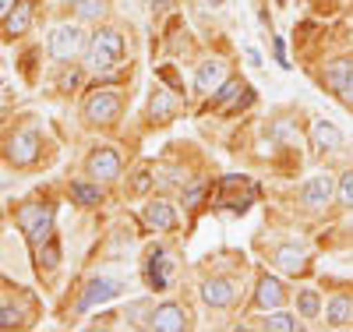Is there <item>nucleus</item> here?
Instances as JSON below:
<instances>
[{"mask_svg":"<svg viewBox=\"0 0 353 332\" xmlns=\"http://www.w3.org/2000/svg\"><path fill=\"white\" fill-rule=\"evenodd\" d=\"M18 226L25 230V237L39 248L43 240L53 237V208L50 205H25L18 213Z\"/></svg>","mask_w":353,"mask_h":332,"instance_id":"nucleus-4","label":"nucleus"},{"mask_svg":"<svg viewBox=\"0 0 353 332\" xmlns=\"http://www.w3.org/2000/svg\"><path fill=\"white\" fill-rule=\"evenodd\" d=\"M276 265L283 268V273H304V268H307V251H304V244H297V240L283 244V248L276 251Z\"/></svg>","mask_w":353,"mask_h":332,"instance_id":"nucleus-18","label":"nucleus"},{"mask_svg":"<svg viewBox=\"0 0 353 332\" xmlns=\"http://www.w3.org/2000/svg\"><path fill=\"white\" fill-rule=\"evenodd\" d=\"M173 258L163 251V248H156L152 255H149V265H145V280H149V286L152 290H166L170 286V280H173Z\"/></svg>","mask_w":353,"mask_h":332,"instance_id":"nucleus-11","label":"nucleus"},{"mask_svg":"<svg viewBox=\"0 0 353 332\" xmlns=\"http://www.w3.org/2000/svg\"><path fill=\"white\" fill-rule=\"evenodd\" d=\"M233 297H237V286H233L230 280H209L201 286V300L209 308H230Z\"/></svg>","mask_w":353,"mask_h":332,"instance_id":"nucleus-17","label":"nucleus"},{"mask_svg":"<svg viewBox=\"0 0 353 332\" xmlns=\"http://www.w3.org/2000/svg\"><path fill=\"white\" fill-rule=\"evenodd\" d=\"M124 318H128L131 325H141V318H149V304H145V300H138V304H131V308L124 311Z\"/></svg>","mask_w":353,"mask_h":332,"instance_id":"nucleus-28","label":"nucleus"},{"mask_svg":"<svg viewBox=\"0 0 353 332\" xmlns=\"http://www.w3.org/2000/svg\"><path fill=\"white\" fill-rule=\"evenodd\" d=\"M88 173H92V180H113L117 173H121V156H117V148H96L92 156H88Z\"/></svg>","mask_w":353,"mask_h":332,"instance_id":"nucleus-13","label":"nucleus"},{"mask_svg":"<svg viewBox=\"0 0 353 332\" xmlns=\"http://www.w3.org/2000/svg\"><path fill=\"white\" fill-rule=\"evenodd\" d=\"M149 184H152L149 170H138L134 173V184H131V195H145V191H149Z\"/></svg>","mask_w":353,"mask_h":332,"instance_id":"nucleus-30","label":"nucleus"},{"mask_svg":"<svg viewBox=\"0 0 353 332\" xmlns=\"http://www.w3.org/2000/svg\"><path fill=\"white\" fill-rule=\"evenodd\" d=\"M297 311H301L304 318H314V315L321 311V297H318L314 290H304V293L297 297Z\"/></svg>","mask_w":353,"mask_h":332,"instance_id":"nucleus-25","label":"nucleus"},{"mask_svg":"<svg viewBox=\"0 0 353 332\" xmlns=\"http://www.w3.org/2000/svg\"><path fill=\"white\" fill-rule=\"evenodd\" d=\"M8 159L14 166H28L39 159V135L36 131H18L11 141H8Z\"/></svg>","mask_w":353,"mask_h":332,"instance_id":"nucleus-9","label":"nucleus"},{"mask_svg":"<svg viewBox=\"0 0 353 332\" xmlns=\"http://www.w3.org/2000/svg\"><path fill=\"white\" fill-rule=\"evenodd\" d=\"M226 81V64L223 60H201L198 71H194V85H198V92H216V88Z\"/></svg>","mask_w":353,"mask_h":332,"instance_id":"nucleus-14","label":"nucleus"},{"mask_svg":"<svg viewBox=\"0 0 353 332\" xmlns=\"http://www.w3.org/2000/svg\"><path fill=\"white\" fill-rule=\"evenodd\" d=\"M71 198H74V205H81V208L99 205V202H103L99 180H71Z\"/></svg>","mask_w":353,"mask_h":332,"instance_id":"nucleus-19","label":"nucleus"},{"mask_svg":"<svg viewBox=\"0 0 353 332\" xmlns=\"http://www.w3.org/2000/svg\"><path fill=\"white\" fill-rule=\"evenodd\" d=\"M149 113H152L156 120H170V117L176 113V96L166 92V88H156V96H152V103H149Z\"/></svg>","mask_w":353,"mask_h":332,"instance_id":"nucleus-22","label":"nucleus"},{"mask_svg":"<svg viewBox=\"0 0 353 332\" xmlns=\"http://www.w3.org/2000/svg\"><path fill=\"white\" fill-rule=\"evenodd\" d=\"M311 145L314 153H336V148H343V135L329 120H318V124H311Z\"/></svg>","mask_w":353,"mask_h":332,"instance_id":"nucleus-15","label":"nucleus"},{"mask_svg":"<svg viewBox=\"0 0 353 332\" xmlns=\"http://www.w3.org/2000/svg\"><path fill=\"white\" fill-rule=\"evenodd\" d=\"M28 25H32V4H14V11L8 14L4 28H8V36H25L28 32Z\"/></svg>","mask_w":353,"mask_h":332,"instance_id":"nucleus-21","label":"nucleus"},{"mask_svg":"<svg viewBox=\"0 0 353 332\" xmlns=\"http://www.w3.org/2000/svg\"><path fill=\"white\" fill-rule=\"evenodd\" d=\"M346 322H353V297H350V293H336V297L329 300V325L339 329V325H346Z\"/></svg>","mask_w":353,"mask_h":332,"instance_id":"nucleus-20","label":"nucleus"},{"mask_svg":"<svg viewBox=\"0 0 353 332\" xmlns=\"http://www.w3.org/2000/svg\"><path fill=\"white\" fill-rule=\"evenodd\" d=\"M205 195V184H194V188H188V195H184V205H198V198Z\"/></svg>","mask_w":353,"mask_h":332,"instance_id":"nucleus-31","label":"nucleus"},{"mask_svg":"<svg viewBox=\"0 0 353 332\" xmlns=\"http://www.w3.org/2000/svg\"><path fill=\"white\" fill-rule=\"evenodd\" d=\"M283 300H286V290H283V283H279L276 276H261V280H258V293H254V304H258V308L276 311Z\"/></svg>","mask_w":353,"mask_h":332,"instance_id":"nucleus-16","label":"nucleus"},{"mask_svg":"<svg viewBox=\"0 0 353 332\" xmlns=\"http://www.w3.org/2000/svg\"><path fill=\"white\" fill-rule=\"evenodd\" d=\"M21 325V311L14 308H0V329H18Z\"/></svg>","mask_w":353,"mask_h":332,"instance_id":"nucleus-29","label":"nucleus"},{"mask_svg":"<svg viewBox=\"0 0 353 332\" xmlns=\"http://www.w3.org/2000/svg\"><path fill=\"white\" fill-rule=\"evenodd\" d=\"M336 195H339V205H343V208H353V170H350V173H343Z\"/></svg>","mask_w":353,"mask_h":332,"instance_id":"nucleus-27","label":"nucleus"},{"mask_svg":"<svg viewBox=\"0 0 353 332\" xmlns=\"http://www.w3.org/2000/svg\"><path fill=\"white\" fill-rule=\"evenodd\" d=\"M68 11H74V14L85 18V21H96V18L106 14V0H71Z\"/></svg>","mask_w":353,"mask_h":332,"instance_id":"nucleus-23","label":"nucleus"},{"mask_svg":"<svg viewBox=\"0 0 353 332\" xmlns=\"http://www.w3.org/2000/svg\"><path fill=\"white\" fill-rule=\"evenodd\" d=\"M141 223L149 226V230L166 233V230H173V226H176V208H173L166 198H156V202H149V205L141 208Z\"/></svg>","mask_w":353,"mask_h":332,"instance_id":"nucleus-10","label":"nucleus"},{"mask_svg":"<svg viewBox=\"0 0 353 332\" xmlns=\"http://www.w3.org/2000/svg\"><path fill=\"white\" fill-rule=\"evenodd\" d=\"M121 106H124V96H121V88H92L81 106L85 120L88 124H96V128H106L113 124L117 117H121Z\"/></svg>","mask_w":353,"mask_h":332,"instance_id":"nucleus-2","label":"nucleus"},{"mask_svg":"<svg viewBox=\"0 0 353 332\" xmlns=\"http://www.w3.org/2000/svg\"><path fill=\"white\" fill-rule=\"evenodd\" d=\"M145 325L156 329V332H181V329L191 325V318H188V311L181 304H159L156 311H149Z\"/></svg>","mask_w":353,"mask_h":332,"instance_id":"nucleus-6","label":"nucleus"},{"mask_svg":"<svg viewBox=\"0 0 353 332\" xmlns=\"http://www.w3.org/2000/svg\"><path fill=\"white\" fill-rule=\"evenodd\" d=\"M265 329H272V332H297L301 329V322L293 318V315H269V322H265Z\"/></svg>","mask_w":353,"mask_h":332,"instance_id":"nucleus-26","label":"nucleus"},{"mask_svg":"<svg viewBox=\"0 0 353 332\" xmlns=\"http://www.w3.org/2000/svg\"><path fill=\"white\" fill-rule=\"evenodd\" d=\"M43 268H53L57 262H61V244H57V237H50V240H43L39 244V258H36Z\"/></svg>","mask_w":353,"mask_h":332,"instance_id":"nucleus-24","label":"nucleus"},{"mask_svg":"<svg viewBox=\"0 0 353 332\" xmlns=\"http://www.w3.org/2000/svg\"><path fill=\"white\" fill-rule=\"evenodd\" d=\"M85 57H88V71L92 75H110L124 60V36L117 28H99L92 43H88Z\"/></svg>","mask_w":353,"mask_h":332,"instance_id":"nucleus-1","label":"nucleus"},{"mask_svg":"<svg viewBox=\"0 0 353 332\" xmlns=\"http://www.w3.org/2000/svg\"><path fill=\"white\" fill-rule=\"evenodd\" d=\"M14 4H18V0H0V21H8V14L14 11Z\"/></svg>","mask_w":353,"mask_h":332,"instance_id":"nucleus-32","label":"nucleus"},{"mask_svg":"<svg viewBox=\"0 0 353 332\" xmlns=\"http://www.w3.org/2000/svg\"><path fill=\"white\" fill-rule=\"evenodd\" d=\"M332 195H336V180H332L329 173H318V177H311L307 184H304L301 202L311 208V213H321V208L332 202Z\"/></svg>","mask_w":353,"mask_h":332,"instance_id":"nucleus-5","label":"nucleus"},{"mask_svg":"<svg viewBox=\"0 0 353 332\" xmlns=\"http://www.w3.org/2000/svg\"><path fill=\"white\" fill-rule=\"evenodd\" d=\"M325 85L343 103H353V60H332L325 68Z\"/></svg>","mask_w":353,"mask_h":332,"instance_id":"nucleus-8","label":"nucleus"},{"mask_svg":"<svg viewBox=\"0 0 353 332\" xmlns=\"http://www.w3.org/2000/svg\"><path fill=\"white\" fill-rule=\"evenodd\" d=\"M46 50H50L53 60L68 64V60H74V57H81L88 50V43H85V32H81L78 25H61V28H53V32H50Z\"/></svg>","mask_w":353,"mask_h":332,"instance_id":"nucleus-3","label":"nucleus"},{"mask_svg":"<svg viewBox=\"0 0 353 332\" xmlns=\"http://www.w3.org/2000/svg\"><path fill=\"white\" fill-rule=\"evenodd\" d=\"M117 293H124V286L117 283V280H96V283H88L81 300H78V311H92L96 304H106V300H113Z\"/></svg>","mask_w":353,"mask_h":332,"instance_id":"nucleus-12","label":"nucleus"},{"mask_svg":"<svg viewBox=\"0 0 353 332\" xmlns=\"http://www.w3.org/2000/svg\"><path fill=\"white\" fill-rule=\"evenodd\" d=\"M254 103V92L248 85H241V81H226V85H219L216 88V99H212V106L216 110H226V113H237V110H244V106H251Z\"/></svg>","mask_w":353,"mask_h":332,"instance_id":"nucleus-7","label":"nucleus"}]
</instances>
